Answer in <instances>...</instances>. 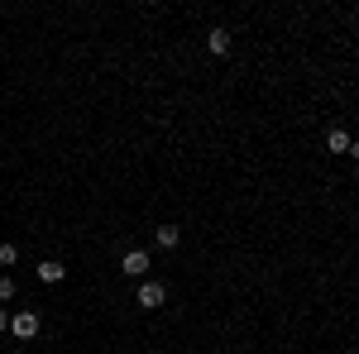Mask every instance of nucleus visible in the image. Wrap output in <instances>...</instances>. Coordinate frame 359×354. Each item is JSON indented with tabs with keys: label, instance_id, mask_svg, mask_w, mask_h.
Returning a JSON list of instances; mask_svg holds the SVG:
<instances>
[{
	"label": "nucleus",
	"instance_id": "nucleus-1",
	"mask_svg": "<svg viewBox=\"0 0 359 354\" xmlns=\"http://www.w3.org/2000/svg\"><path fill=\"white\" fill-rule=\"evenodd\" d=\"M163 301H168L163 282H154V278H144V282H139V311H158Z\"/></svg>",
	"mask_w": 359,
	"mask_h": 354
},
{
	"label": "nucleus",
	"instance_id": "nucleus-2",
	"mask_svg": "<svg viewBox=\"0 0 359 354\" xmlns=\"http://www.w3.org/2000/svg\"><path fill=\"white\" fill-rule=\"evenodd\" d=\"M120 273H125V278H135V282H144V273H149V254H144V249H125Z\"/></svg>",
	"mask_w": 359,
	"mask_h": 354
},
{
	"label": "nucleus",
	"instance_id": "nucleus-3",
	"mask_svg": "<svg viewBox=\"0 0 359 354\" xmlns=\"http://www.w3.org/2000/svg\"><path fill=\"white\" fill-rule=\"evenodd\" d=\"M10 335H15V340H34V335H39V311H20V316H10Z\"/></svg>",
	"mask_w": 359,
	"mask_h": 354
},
{
	"label": "nucleus",
	"instance_id": "nucleus-4",
	"mask_svg": "<svg viewBox=\"0 0 359 354\" xmlns=\"http://www.w3.org/2000/svg\"><path fill=\"white\" fill-rule=\"evenodd\" d=\"M326 149L331 154H355V139L345 135V130H326Z\"/></svg>",
	"mask_w": 359,
	"mask_h": 354
},
{
	"label": "nucleus",
	"instance_id": "nucleus-5",
	"mask_svg": "<svg viewBox=\"0 0 359 354\" xmlns=\"http://www.w3.org/2000/svg\"><path fill=\"white\" fill-rule=\"evenodd\" d=\"M206 48H211L216 57H225L230 53V29H211V34H206Z\"/></svg>",
	"mask_w": 359,
	"mask_h": 354
},
{
	"label": "nucleus",
	"instance_id": "nucleus-6",
	"mask_svg": "<svg viewBox=\"0 0 359 354\" xmlns=\"http://www.w3.org/2000/svg\"><path fill=\"white\" fill-rule=\"evenodd\" d=\"M177 240H182L177 225H158V230H154V245H158V249H177Z\"/></svg>",
	"mask_w": 359,
	"mask_h": 354
},
{
	"label": "nucleus",
	"instance_id": "nucleus-7",
	"mask_svg": "<svg viewBox=\"0 0 359 354\" xmlns=\"http://www.w3.org/2000/svg\"><path fill=\"white\" fill-rule=\"evenodd\" d=\"M62 264H57V259H43V264H39V282H48V287H53V282H62Z\"/></svg>",
	"mask_w": 359,
	"mask_h": 354
},
{
	"label": "nucleus",
	"instance_id": "nucleus-8",
	"mask_svg": "<svg viewBox=\"0 0 359 354\" xmlns=\"http://www.w3.org/2000/svg\"><path fill=\"white\" fill-rule=\"evenodd\" d=\"M10 264H20V249H15V245H0V268H10Z\"/></svg>",
	"mask_w": 359,
	"mask_h": 354
},
{
	"label": "nucleus",
	"instance_id": "nucleus-9",
	"mask_svg": "<svg viewBox=\"0 0 359 354\" xmlns=\"http://www.w3.org/2000/svg\"><path fill=\"white\" fill-rule=\"evenodd\" d=\"M15 297V278H0V301H10Z\"/></svg>",
	"mask_w": 359,
	"mask_h": 354
},
{
	"label": "nucleus",
	"instance_id": "nucleus-10",
	"mask_svg": "<svg viewBox=\"0 0 359 354\" xmlns=\"http://www.w3.org/2000/svg\"><path fill=\"white\" fill-rule=\"evenodd\" d=\"M5 330H10V316H5V311H0V335H5Z\"/></svg>",
	"mask_w": 359,
	"mask_h": 354
}]
</instances>
